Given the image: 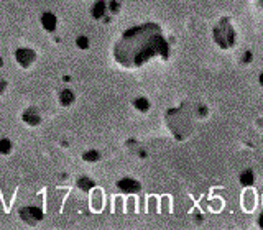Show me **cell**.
I'll return each instance as SVG.
<instances>
[{
  "mask_svg": "<svg viewBox=\"0 0 263 230\" xmlns=\"http://www.w3.org/2000/svg\"><path fill=\"white\" fill-rule=\"evenodd\" d=\"M114 59L127 69H135L146 65L153 58L168 59L169 45L165 39L163 30L157 23H142L122 33L114 45Z\"/></svg>",
  "mask_w": 263,
  "mask_h": 230,
  "instance_id": "cell-1",
  "label": "cell"
},
{
  "mask_svg": "<svg viewBox=\"0 0 263 230\" xmlns=\"http://www.w3.org/2000/svg\"><path fill=\"white\" fill-rule=\"evenodd\" d=\"M214 39L222 50H230L235 45V31L232 28L229 18H222L214 27Z\"/></svg>",
  "mask_w": 263,
  "mask_h": 230,
  "instance_id": "cell-2",
  "label": "cell"
},
{
  "mask_svg": "<svg viewBox=\"0 0 263 230\" xmlns=\"http://www.w3.org/2000/svg\"><path fill=\"white\" fill-rule=\"evenodd\" d=\"M13 56L21 69H30L36 61V53L30 46H20L13 51Z\"/></svg>",
  "mask_w": 263,
  "mask_h": 230,
  "instance_id": "cell-3",
  "label": "cell"
},
{
  "mask_svg": "<svg viewBox=\"0 0 263 230\" xmlns=\"http://www.w3.org/2000/svg\"><path fill=\"white\" fill-rule=\"evenodd\" d=\"M18 216L27 225H38L43 220V211L36 205H25V207L20 209Z\"/></svg>",
  "mask_w": 263,
  "mask_h": 230,
  "instance_id": "cell-4",
  "label": "cell"
},
{
  "mask_svg": "<svg viewBox=\"0 0 263 230\" xmlns=\"http://www.w3.org/2000/svg\"><path fill=\"white\" fill-rule=\"evenodd\" d=\"M21 122L28 127H38L41 123V114L36 107H28L21 112Z\"/></svg>",
  "mask_w": 263,
  "mask_h": 230,
  "instance_id": "cell-5",
  "label": "cell"
},
{
  "mask_svg": "<svg viewBox=\"0 0 263 230\" xmlns=\"http://www.w3.org/2000/svg\"><path fill=\"white\" fill-rule=\"evenodd\" d=\"M89 202H91V209L94 211V212H100V211H102L104 209V194H102V189L92 187L91 189Z\"/></svg>",
  "mask_w": 263,
  "mask_h": 230,
  "instance_id": "cell-6",
  "label": "cell"
},
{
  "mask_svg": "<svg viewBox=\"0 0 263 230\" xmlns=\"http://www.w3.org/2000/svg\"><path fill=\"white\" fill-rule=\"evenodd\" d=\"M40 23H41L43 30H46L48 33H55L56 27H58V18L53 12H45L40 17Z\"/></svg>",
  "mask_w": 263,
  "mask_h": 230,
  "instance_id": "cell-7",
  "label": "cell"
},
{
  "mask_svg": "<svg viewBox=\"0 0 263 230\" xmlns=\"http://www.w3.org/2000/svg\"><path fill=\"white\" fill-rule=\"evenodd\" d=\"M117 187L120 189L122 193H138L140 189V184L135 181V179H130V178H123L117 182Z\"/></svg>",
  "mask_w": 263,
  "mask_h": 230,
  "instance_id": "cell-8",
  "label": "cell"
},
{
  "mask_svg": "<svg viewBox=\"0 0 263 230\" xmlns=\"http://www.w3.org/2000/svg\"><path fill=\"white\" fill-rule=\"evenodd\" d=\"M107 10H109V4H107L105 0H97V2L92 5L91 13L96 20H100L107 13Z\"/></svg>",
  "mask_w": 263,
  "mask_h": 230,
  "instance_id": "cell-9",
  "label": "cell"
},
{
  "mask_svg": "<svg viewBox=\"0 0 263 230\" xmlns=\"http://www.w3.org/2000/svg\"><path fill=\"white\" fill-rule=\"evenodd\" d=\"M58 99H59V104L63 106V107H69V106L74 104V99L76 97H74V92L66 87V89H63V91L59 92V97Z\"/></svg>",
  "mask_w": 263,
  "mask_h": 230,
  "instance_id": "cell-10",
  "label": "cell"
},
{
  "mask_svg": "<svg viewBox=\"0 0 263 230\" xmlns=\"http://www.w3.org/2000/svg\"><path fill=\"white\" fill-rule=\"evenodd\" d=\"M244 207L245 211H252L255 207V193L250 189H247L244 193Z\"/></svg>",
  "mask_w": 263,
  "mask_h": 230,
  "instance_id": "cell-11",
  "label": "cell"
},
{
  "mask_svg": "<svg viewBox=\"0 0 263 230\" xmlns=\"http://www.w3.org/2000/svg\"><path fill=\"white\" fill-rule=\"evenodd\" d=\"M77 187L82 189V191H91V189L94 187V181L87 176H81L77 179Z\"/></svg>",
  "mask_w": 263,
  "mask_h": 230,
  "instance_id": "cell-12",
  "label": "cell"
},
{
  "mask_svg": "<svg viewBox=\"0 0 263 230\" xmlns=\"http://www.w3.org/2000/svg\"><path fill=\"white\" fill-rule=\"evenodd\" d=\"M13 150V143L10 138H0V155H10Z\"/></svg>",
  "mask_w": 263,
  "mask_h": 230,
  "instance_id": "cell-13",
  "label": "cell"
},
{
  "mask_svg": "<svg viewBox=\"0 0 263 230\" xmlns=\"http://www.w3.org/2000/svg\"><path fill=\"white\" fill-rule=\"evenodd\" d=\"M99 158H100V155H99V152H96V150H89V152L82 155V160L87 163H96V161H99Z\"/></svg>",
  "mask_w": 263,
  "mask_h": 230,
  "instance_id": "cell-14",
  "label": "cell"
},
{
  "mask_svg": "<svg viewBox=\"0 0 263 230\" xmlns=\"http://www.w3.org/2000/svg\"><path fill=\"white\" fill-rule=\"evenodd\" d=\"M253 181H255V176H253V171H245V173H242V176H240V182L244 186H250V184H253Z\"/></svg>",
  "mask_w": 263,
  "mask_h": 230,
  "instance_id": "cell-15",
  "label": "cell"
},
{
  "mask_svg": "<svg viewBox=\"0 0 263 230\" xmlns=\"http://www.w3.org/2000/svg\"><path fill=\"white\" fill-rule=\"evenodd\" d=\"M76 45H77V48L87 50L89 48V38L87 36H79V38L76 39Z\"/></svg>",
  "mask_w": 263,
  "mask_h": 230,
  "instance_id": "cell-16",
  "label": "cell"
},
{
  "mask_svg": "<svg viewBox=\"0 0 263 230\" xmlns=\"http://www.w3.org/2000/svg\"><path fill=\"white\" fill-rule=\"evenodd\" d=\"M135 107H137L138 110H142V112H143V110H146V109L150 107V104H148V102H146L143 97H140V99H137V100H135Z\"/></svg>",
  "mask_w": 263,
  "mask_h": 230,
  "instance_id": "cell-17",
  "label": "cell"
},
{
  "mask_svg": "<svg viewBox=\"0 0 263 230\" xmlns=\"http://www.w3.org/2000/svg\"><path fill=\"white\" fill-rule=\"evenodd\" d=\"M7 91V81L5 79H0V96Z\"/></svg>",
  "mask_w": 263,
  "mask_h": 230,
  "instance_id": "cell-18",
  "label": "cell"
},
{
  "mask_svg": "<svg viewBox=\"0 0 263 230\" xmlns=\"http://www.w3.org/2000/svg\"><path fill=\"white\" fill-rule=\"evenodd\" d=\"M109 10H111V12H114V13L117 12V10H119V5H117V2H114V0H112V2L109 4Z\"/></svg>",
  "mask_w": 263,
  "mask_h": 230,
  "instance_id": "cell-19",
  "label": "cell"
},
{
  "mask_svg": "<svg viewBox=\"0 0 263 230\" xmlns=\"http://www.w3.org/2000/svg\"><path fill=\"white\" fill-rule=\"evenodd\" d=\"M257 5L260 7V9L263 10V0H257Z\"/></svg>",
  "mask_w": 263,
  "mask_h": 230,
  "instance_id": "cell-20",
  "label": "cell"
},
{
  "mask_svg": "<svg viewBox=\"0 0 263 230\" xmlns=\"http://www.w3.org/2000/svg\"><path fill=\"white\" fill-rule=\"evenodd\" d=\"M258 224H260V227H263V216L260 217V220H258Z\"/></svg>",
  "mask_w": 263,
  "mask_h": 230,
  "instance_id": "cell-21",
  "label": "cell"
},
{
  "mask_svg": "<svg viewBox=\"0 0 263 230\" xmlns=\"http://www.w3.org/2000/svg\"><path fill=\"white\" fill-rule=\"evenodd\" d=\"M260 82H261V86H263V74H261V77H260Z\"/></svg>",
  "mask_w": 263,
  "mask_h": 230,
  "instance_id": "cell-22",
  "label": "cell"
},
{
  "mask_svg": "<svg viewBox=\"0 0 263 230\" xmlns=\"http://www.w3.org/2000/svg\"><path fill=\"white\" fill-rule=\"evenodd\" d=\"M4 65V61H2V58H0V66H2Z\"/></svg>",
  "mask_w": 263,
  "mask_h": 230,
  "instance_id": "cell-23",
  "label": "cell"
}]
</instances>
